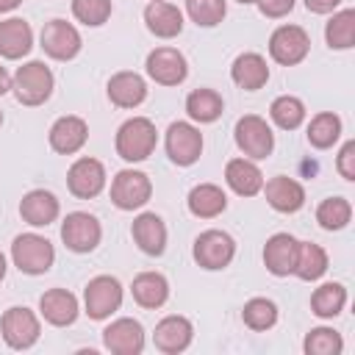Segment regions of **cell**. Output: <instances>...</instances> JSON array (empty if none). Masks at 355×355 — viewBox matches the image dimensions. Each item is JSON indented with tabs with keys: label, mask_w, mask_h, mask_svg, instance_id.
Here are the masks:
<instances>
[{
	"label": "cell",
	"mask_w": 355,
	"mask_h": 355,
	"mask_svg": "<svg viewBox=\"0 0 355 355\" xmlns=\"http://www.w3.org/2000/svg\"><path fill=\"white\" fill-rule=\"evenodd\" d=\"M225 183L239 197H255L263 189V175L255 161L250 158H230L225 166Z\"/></svg>",
	"instance_id": "obj_27"
},
{
	"label": "cell",
	"mask_w": 355,
	"mask_h": 355,
	"mask_svg": "<svg viewBox=\"0 0 355 355\" xmlns=\"http://www.w3.org/2000/svg\"><path fill=\"white\" fill-rule=\"evenodd\" d=\"M122 305V283L111 275H97L86 283L83 288V308L86 316L94 322L108 319L111 313H116Z\"/></svg>",
	"instance_id": "obj_6"
},
{
	"label": "cell",
	"mask_w": 355,
	"mask_h": 355,
	"mask_svg": "<svg viewBox=\"0 0 355 355\" xmlns=\"http://www.w3.org/2000/svg\"><path fill=\"white\" fill-rule=\"evenodd\" d=\"M297 244L300 241L291 233H275V236H269L266 244H263V266L275 277H288L294 272Z\"/></svg>",
	"instance_id": "obj_23"
},
{
	"label": "cell",
	"mask_w": 355,
	"mask_h": 355,
	"mask_svg": "<svg viewBox=\"0 0 355 355\" xmlns=\"http://www.w3.org/2000/svg\"><path fill=\"white\" fill-rule=\"evenodd\" d=\"M39 313L47 324L53 327H67L78 319L80 313V305H78V297L67 288H47L42 297H39Z\"/></svg>",
	"instance_id": "obj_18"
},
{
	"label": "cell",
	"mask_w": 355,
	"mask_h": 355,
	"mask_svg": "<svg viewBox=\"0 0 355 355\" xmlns=\"http://www.w3.org/2000/svg\"><path fill=\"white\" fill-rule=\"evenodd\" d=\"M186 14L200 28H214L227 14V0H186Z\"/></svg>",
	"instance_id": "obj_39"
},
{
	"label": "cell",
	"mask_w": 355,
	"mask_h": 355,
	"mask_svg": "<svg viewBox=\"0 0 355 355\" xmlns=\"http://www.w3.org/2000/svg\"><path fill=\"white\" fill-rule=\"evenodd\" d=\"M233 139H236V147L250 161H263L275 150V133H272L269 122L263 116H258V114L239 116V122L233 128Z\"/></svg>",
	"instance_id": "obj_3"
},
{
	"label": "cell",
	"mask_w": 355,
	"mask_h": 355,
	"mask_svg": "<svg viewBox=\"0 0 355 355\" xmlns=\"http://www.w3.org/2000/svg\"><path fill=\"white\" fill-rule=\"evenodd\" d=\"M241 322L250 330L263 333V330L275 327V322H277V305L272 300H266V297H252L241 308Z\"/></svg>",
	"instance_id": "obj_37"
},
{
	"label": "cell",
	"mask_w": 355,
	"mask_h": 355,
	"mask_svg": "<svg viewBox=\"0 0 355 355\" xmlns=\"http://www.w3.org/2000/svg\"><path fill=\"white\" fill-rule=\"evenodd\" d=\"M11 261L22 275H44L55 261V250L39 233H19L11 244Z\"/></svg>",
	"instance_id": "obj_4"
},
{
	"label": "cell",
	"mask_w": 355,
	"mask_h": 355,
	"mask_svg": "<svg viewBox=\"0 0 355 355\" xmlns=\"http://www.w3.org/2000/svg\"><path fill=\"white\" fill-rule=\"evenodd\" d=\"M222 111H225V100L216 89L202 86V89L189 92V97H186V114H189V119H194L200 125L216 122L222 116Z\"/></svg>",
	"instance_id": "obj_29"
},
{
	"label": "cell",
	"mask_w": 355,
	"mask_h": 355,
	"mask_svg": "<svg viewBox=\"0 0 355 355\" xmlns=\"http://www.w3.org/2000/svg\"><path fill=\"white\" fill-rule=\"evenodd\" d=\"M144 25L158 39H175L183 31V11L166 0L147 3L144 8Z\"/></svg>",
	"instance_id": "obj_24"
},
{
	"label": "cell",
	"mask_w": 355,
	"mask_h": 355,
	"mask_svg": "<svg viewBox=\"0 0 355 355\" xmlns=\"http://www.w3.org/2000/svg\"><path fill=\"white\" fill-rule=\"evenodd\" d=\"M158 144V130L147 116H130L116 130V155L128 164L147 161Z\"/></svg>",
	"instance_id": "obj_1"
},
{
	"label": "cell",
	"mask_w": 355,
	"mask_h": 355,
	"mask_svg": "<svg viewBox=\"0 0 355 355\" xmlns=\"http://www.w3.org/2000/svg\"><path fill=\"white\" fill-rule=\"evenodd\" d=\"M108 100L116 105V108H136L147 100V80L139 75V72H116L108 78Z\"/></svg>",
	"instance_id": "obj_22"
},
{
	"label": "cell",
	"mask_w": 355,
	"mask_h": 355,
	"mask_svg": "<svg viewBox=\"0 0 355 355\" xmlns=\"http://www.w3.org/2000/svg\"><path fill=\"white\" fill-rule=\"evenodd\" d=\"M0 336L11 349H31L42 336L39 316L25 305L8 308L0 319Z\"/></svg>",
	"instance_id": "obj_7"
},
{
	"label": "cell",
	"mask_w": 355,
	"mask_h": 355,
	"mask_svg": "<svg viewBox=\"0 0 355 355\" xmlns=\"http://www.w3.org/2000/svg\"><path fill=\"white\" fill-rule=\"evenodd\" d=\"M58 214H61V202L47 189H31L19 200V216L31 227H47V225H53L58 219Z\"/></svg>",
	"instance_id": "obj_17"
},
{
	"label": "cell",
	"mask_w": 355,
	"mask_h": 355,
	"mask_svg": "<svg viewBox=\"0 0 355 355\" xmlns=\"http://www.w3.org/2000/svg\"><path fill=\"white\" fill-rule=\"evenodd\" d=\"M263 197L266 202L277 211V214H297L305 205V189L300 180L288 178V175H275L263 183Z\"/></svg>",
	"instance_id": "obj_16"
},
{
	"label": "cell",
	"mask_w": 355,
	"mask_h": 355,
	"mask_svg": "<svg viewBox=\"0 0 355 355\" xmlns=\"http://www.w3.org/2000/svg\"><path fill=\"white\" fill-rule=\"evenodd\" d=\"M311 14H330L341 6V0H302Z\"/></svg>",
	"instance_id": "obj_43"
},
{
	"label": "cell",
	"mask_w": 355,
	"mask_h": 355,
	"mask_svg": "<svg viewBox=\"0 0 355 355\" xmlns=\"http://www.w3.org/2000/svg\"><path fill=\"white\" fill-rule=\"evenodd\" d=\"M166 155L178 166H191L202 153V133L191 122H172L166 128Z\"/></svg>",
	"instance_id": "obj_13"
},
{
	"label": "cell",
	"mask_w": 355,
	"mask_h": 355,
	"mask_svg": "<svg viewBox=\"0 0 355 355\" xmlns=\"http://www.w3.org/2000/svg\"><path fill=\"white\" fill-rule=\"evenodd\" d=\"M33 47V28L19 19V17H8L0 22V55L8 61H17L22 55H28Z\"/></svg>",
	"instance_id": "obj_26"
},
{
	"label": "cell",
	"mask_w": 355,
	"mask_h": 355,
	"mask_svg": "<svg viewBox=\"0 0 355 355\" xmlns=\"http://www.w3.org/2000/svg\"><path fill=\"white\" fill-rule=\"evenodd\" d=\"M47 139H50V147H53L55 153L72 155V153H78V150L86 144V139H89V125H86V119H80V116H75V114H67V116H58V119L50 125Z\"/></svg>",
	"instance_id": "obj_20"
},
{
	"label": "cell",
	"mask_w": 355,
	"mask_h": 355,
	"mask_svg": "<svg viewBox=\"0 0 355 355\" xmlns=\"http://www.w3.org/2000/svg\"><path fill=\"white\" fill-rule=\"evenodd\" d=\"M230 78L244 92H258L269 80V64L261 53H241L230 67Z\"/></svg>",
	"instance_id": "obj_25"
},
{
	"label": "cell",
	"mask_w": 355,
	"mask_h": 355,
	"mask_svg": "<svg viewBox=\"0 0 355 355\" xmlns=\"http://www.w3.org/2000/svg\"><path fill=\"white\" fill-rule=\"evenodd\" d=\"M189 211L197 219H214L227 208V194L216 183H200L189 191Z\"/></svg>",
	"instance_id": "obj_30"
},
{
	"label": "cell",
	"mask_w": 355,
	"mask_h": 355,
	"mask_svg": "<svg viewBox=\"0 0 355 355\" xmlns=\"http://www.w3.org/2000/svg\"><path fill=\"white\" fill-rule=\"evenodd\" d=\"M8 89H11V75H8L6 67H0V97H3Z\"/></svg>",
	"instance_id": "obj_44"
},
{
	"label": "cell",
	"mask_w": 355,
	"mask_h": 355,
	"mask_svg": "<svg viewBox=\"0 0 355 355\" xmlns=\"http://www.w3.org/2000/svg\"><path fill=\"white\" fill-rule=\"evenodd\" d=\"M324 42L330 50H349L355 44V8L336 11L324 25Z\"/></svg>",
	"instance_id": "obj_33"
},
{
	"label": "cell",
	"mask_w": 355,
	"mask_h": 355,
	"mask_svg": "<svg viewBox=\"0 0 355 355\" xmlns=\"http://www.w3.org/2000/svg\"><path fill=\"white\" fill-rule=\"evenodd\" d=\"M19 3H22V0H0V14H8V11H14Z\"/></svg>",
	"instance_id": "obj_45"
},
{
	"label": "cell",
	"mask_w": 355,
	"mask_h": 355,
	"mask_svg": "<svg viewBox=\"0 0 355 355\" xmlns=\"http://www.w3.org/2000/svg\"><path fill=\"white\" fill-rule=\"evenodd\" d=\"M305 103L294 94H280L269 105V116L280 130H297L305 122Z\"/></svg>",
	"instance_id": "obj_35"
},
{
	"label": "cell",
	"mask_w": 355,
	"mask_h": 355,
	"mask_svg": "<svg viewBox=\"0 0 355 355\" xmlns=\"http://www.w3.org/2000/svg\"><path fill=\"white\" fill-rule=\"evenodd\" d=\"M308 144L316 150H330L341 139V116L333 111H319L308 122Z\"/></svg>",
	"instance_id": "obj_32"
},
{
	"label": "cell",
	"mask_w": 355,
	"mask_h": 355,
	"mask_svg": "<svg viewBox=\"0 0 355 355\" xmlns=\"http://www.w3.org/2000/svg\"><path fill=\"white\" fill-rule=\"evenodd\" d=\"M53 86H55V78H53V72H50V67L44 61H25L11 78L14 97L22 105L47 103L50 94H53Z\"/></svg>",
	"instance_id": "obj_2"
},
{
	"label": "cell",
	"mask_w": 355,
	"mask_h": 355,
	"mask_svg": "<svg viewBox=\"0 0 355 355\" xmlns=\"http://www.w3.org/2000/svg\"><path fill=\"white\" fill-rule=\"evenodd\" d=\"M191 338H194V327L186 316H164L153 333V344L164 355H178V352L189 349Z\"/></svg>",
	"instance_id": "obj_19"
},
{
	"label": "cell",
	"mask_w": 355,
	"mask_h": 355,
	"mask_svg": "<svg viewBox=\"0 0 355 355\" xmlns=\"http://www.w3.org/2000/svg\"><path fill=\"white\" fill-rule=\"evenodd\" d=\"M103 239V227L97 222V216L86 214V211H72L64 216L61 222V241L67 250L72 252H92Z\"/></svg>",
	"instance_id": "obj_11"
},
{
	"label": "cell",
	"mask_w": 355,
	"mask_h": 355,
	"mask_svg": "<svg viewBox=\"0 0 355 355\" xmlns=\"http://www.w3.org/2000/svg\"><path fill=\"white\" fill-rule=\"evenodd\" d=\"M302 349L308 355H341L344 338L333 327H313V330H308V336L302 341Z\"/></svg>",
	"instance_id": "obj_38"
},
{
	"label": "cell",
	"mask_w": 355,
	"mask_h": 355,
	"mask_svg": "<svg viewBox=\"0 0 355 355\" xmlns=\"http://www.w3.org/2000/svg\"><path fill=\"white\" fill-rule=\"evenodd\" d=\"M111 0H72V14L78 22L89 28H100L111 17Z\"/></svg>",
	"instance_id": "obj_40"
},
{
	"label": "cell",
	"mask_w": 355,
	"mask_h": 355,
	"mask_svg": "<svg viewBox=\"0 0 355 355\" xmlns=\"http://www.w3.org/2000/svg\"><path fill=\"white\" fill-rule=\"evenodd\" d=\"M191 255L197 261V266L208 269V272H219L225 266H230L233 255H236V241L230 233L225 230H202L197 239H194V247H191Z\"/></svg>",
	"instance_id": "obj_5"
},
{
	"label": "cell",
	"mask_w": 355,
	"mask_h": 355,
	"mask_svg": "<svg viewBox=\"0 0 355 355\" xmlns=\"http://www.w3.org/2000/svg\"><path fill=\"white\" fill-rule=\"evenodd\" d=\"M130 294L136 300V305L155 311L169 300V280L161 272H141L133 277L130 283Z\"/></svg>",
	"instance_id": "obj_28"
},
{
	"label": "cell",
	"mask_w": 355,
	"mask_h": 355,
	"mask_svg": "<svg viewBox=\"0 0 355 355\" xmlns=\"http://www.w3.org/2000/svg\"><path fill=\"white\" fill-rule=\"evenodd\" d=\"M347 305V288L344 283H322L313 294H311V311L319 319H333L344 311Z\"/></svg>",
	"instance_id": "obj_34"
},
{
	"label": "cell",
	"mask_w": 355,
	"mask_h": 355,
	"mask_svg": "<svg viewBox=\"0 0 355 355\" xmlns=\"http://www.w3.org/2000/svg\"><path fill=\"white\" fill-rule=\"evenodd\" d=\"M150 3H155V0H150Z\"/></svg>",
	"instance_id": "obj_49"
},
{
	"label": "cell",
	"mask_w": 355,
	"mask_h": 355,
	"mask_svg": "<svg viewBox=\"0 0 355 355\" xmlns=\"http://www.w3.org/2000/svg\"><path fill=\"white\" fill-rule=\"evenodd\" d=\"M103 344L114 355H139L144 349V327L130 316L114 319L103 330Z\"/></svg>",
	"instance_id": "obj_15"
},
{
	"label": "cell",
	"mask_w": 355,
	"mask_h": 355,
	"mask_svg": "<svg viewBox=\"0 0 355 355\" xmlns=\"http://www.w3.org/2000/svg\"><path fill=\"white\" fill-rule=\"evenodd\" d=\"M144 69H147L150 80H155L158 86H178L189 75L186 55L178 47H155V50H150L147 61H144Z\"/></svg>",
	"instance_id": "obj_12"
},
{
	"label": "cell",
	"mask_w": 355,
	"mask_h": 355,
	"mask_svg": "<svg viewBox=\"0 0 355 355\" xmlns=\"http://www.w3.org/2000/svg\"><path fill=\"white\" fill-rule=\"evenodd\" d=\"M336 169L344 180H355V141H344L336 158Z\"/></svg>",
	"instance_id": "obj_41"
},
{
	"label": "cell",
	"mask_w": 355,
	"mask_h": 355,
	"mask_svg": "<svg viewBox=\"0 0 355 355\" xmlns=\"http://www.w3.org/2000/svg\"><path fill=\"white\" fill-rule=\"evenodd\" d=\"M153 197V183L144 172L139 169H122L111 180V202L119 211H136L147 205Z\"/></svg>",
	"instance_id": "obj_9"
},
{
	"label": "cell",
	"mask_w": 355,
	"mask_h": 355,
	"mask_svg": "<svg viewBox=\"0 0 355 355\" xmlns=\"http://www.w3.org/2000/svg\"><path fill=\"white\" fill-rule=\"evenodd\" d=\"M352 219V205L347 197H327L316 205V222L324 230H344Z\"/></svg>",
	"instance_id": "obj_36"
},
{
	"label": "cell",
	"mask_w": 355,
	"mask_h": 355,
	"mask_svg": "<svg viewBox=\"0 0 355 355\" xmlns=\"http://www.w3.org/2000/svg\"><path fill=\"white\" fill-rule=\"evenodd\" d=\"M311 50V36L302 25H280L269 36V55L280 67H297Z\"/></svg>",
	"instance_id": "obj_8"
},
{
	"label": "cell",
	"mask_w": 355,
	"mask_h": 355,
	"mask_svg": "<svg viewBox=\"0 0 355 355\" xmlns=\"http://www.w3.org/2000/svg\"><path fill=\"white\" fill-rule=\"evenodd\" d=\"M39 42H42L39 47L50 58H55V61H72L80 53V47H83L78 28L72 22H67V19H50V22H44V28L39 33Z\"/></svg>",
	"instance_id": "obj_10"
},
{
	"label": "cell",
	"mask_w": 355,
	"mask_h": 355,
	"mask_svg": "<svg viewBox=\"0 0 355 355\" xmlns=\"http://www.w3.org/2000/svg\"><path fill=\"white\" fill-rule=\"evenodd\" d=\"M0 125H3V111H0Z\"/></svg>",
	"instance_id": "obj_48"
},
{
	"label": "cell",
	"mask_w": 355,
	"mask_h": 355,
	"mask_svg": "<svg viewBox=\"0 0 355 355\" xmlns=\"http://www.w3.org/2000/svg\"><path fill=\"white\" fill-rule=\"evenodd\" d=\"M324 272H327V252H324V247H319L313 241H300L291 275H297L300 280L311 283V280H319Z\"/></svg>",
	"instance_id": "obj_31"
},
{
	"label": "cell",
	"mask_w": 355,
	"mask_h": 355,
	"mask_svg": "<svg viewBox=\"0 0 355 355\" xmlns=\"http://www.w3.org/2000/svg\"><path fill=\"white\" fill-rule=\"evenodd\" d=\"M255 3H258V8H261L263 17H269V19H280V17L291 14V8H294L297 0H255Z\"/></svg>",
	"instance_id": "obj_42"
},
{
	"label": "cell",
	"mask_w": 355,
	"mask_h": 355,
	"mask_svg": "<svg viewBox=\"0 0 355 355\" xmlns=\"http://www.w3.org/2000/svg\"><path fill=\"white\" fill-rule=\"evenodd\" d=\"M6 269H8V266H6V255H3V252H0V280H3V277H6Z\"/></svg>",
	"instance_id": "obj_46"
},
{
	"label": "cell",
	"mask_w": 355,
	"mask_h": 355,
	"mask_svg": "<svg viewBox=\"0 0 355 355\" xmlns=\"http://www.w3.org/2000/svg\"><path fill=\"white\" fill-rule=\"evenodd\" d=\"M236 3H241V6H250V3H255V0H236Z\"/></svg>",
	"instance_id": "obj_47"
},
{
	"label": "cell",
	"mask_w": 355,
	"mask_h": 355,
	"mask_svg": "<svg viewBox=\"0 0 355 355\" xmlns=\"http://www.w3.org/2000/svg\"><path fill=\"white\" fill-rule=\"evenodd\" d=\"M130 236L144 255H164V250H166V225L153 211H144L133 219Z\"/></svg>",
	"instance_id": "obj_21"
},
{
	"label": "cell",
	"mask_w": 355,
	"mask_h": 355,
	"mask_svg": "<svg viewBox=\"0 0 355 355\" xmlns=\"http://www.w3.org/2000/svg\"><path fill=\"white\" fill-rule=\"evenodd\" d=\"M67 189L78 200H94L105 189V166L97 158H78L67 172Z\"/></svg>",
	"instance_id": "obj_14"
}]
</instances>
